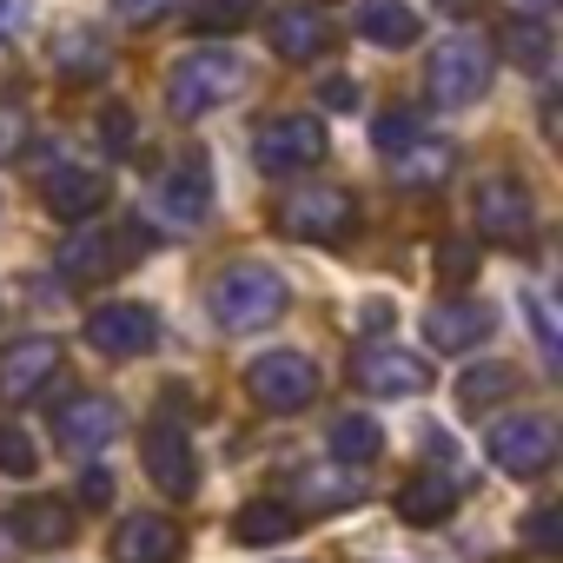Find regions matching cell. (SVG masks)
Segmentation results:
<instances>
[{"label":"cell","instance_id":"6da1fadb","mask_svg":"<svg viewBox=\"0 0 563 563\" xmlns=\"http://www.w3.org/2000/svg\"><path fill=\"white\" fill-rule=\"evenodd\" d=\"M292 312V286H286V272H272L258 258H239L212 278V319L225 332H265Z\"/></svg>","mask_w":563,"mask_h":563},{"label":"cell","instance_id":"7a4b0ae2","mask_svg":"<svg viewBox=\"0 0 563 563\" xmlns=\"http://www.w3.org/2000/svg\"><path fill=\"white\" fill-rule=\"evenodd\" d=\"M245 60L239 54H225V47H192V54H179L173 67H166V113L173 120H206V113H219L225 100H239L245 93Z\"/></svg>","mask_w":563,"mask_h":563},{"label":"cell","instance_id":"3957f363","mask_svg":"<svg viewBox=\"0 0 563 563\" xmlns=\"http://www.w3.org/2000/svg\"><path fill=\"white\" fill-rule=\"evenodd\" d=\"M484 87H490V47L477 41V34H451V41H438L431 47V60H424V93H431V107H477L484 100Z\"/></svg>","mask_w":563,"mask_h":563},{"label":"cell","instance_id":"277c9868","mask_svg":"<svg viewBox=\"0 0 563 563\" xmlns=\"http://www.w3.org/2000/svg\"><path fill=\"white\" fill-rule=\"evenodd\" d=\"M278 232H292L306 245H345L358 232V199L345 186H299L278 199Z\"/></svg>","mask_w":563,"mask_h":563},{"label":"cell","instance_id":"5b68a950","mask_svg":"<svg viewBox=\"0 0 563 563\" xmlns=\"http://www.w3.org/2000/svg\"><path fill=\"white\" fill-rule=\"evenodd\" d=\"M252 159H258V173H272V179H292V173H306V166L325 159V126H319L312 113H278V120L258 126Z\"/></svg>","mask_w":563,"mask_h":563},{"label":"cell","instance_id":"8992f818","mask_svg":"<svg viewBox=\"0 0 563 563\" xmlns=\"http://www.w3.org/2000/svg\"><path fill=\"white\" fill-rule=\"evenodd\" d=\"M245 391L265 405V411H306L312 398H319V365L306 358V352H258L252 365H245Z\"/></svg>","mask_w":563,"mask_h":563},{"label":"cell","instance_id":"52a82bcc","mask_svg":"<svg viewBox=\"0 0 563 563\" xmlns=\"http://www.w3.org/2000/svg\"><path fill=\"white\" fill-rule=\"evenodd\" d=\"M484 451H490V464H497L504 477H543L550 457H556V431H550V418L517 411V418H497V424H490Z\"/></svg>","mask_w":563,"mask_h":563},{"label":"cell","instance_id":"ba28073f","mask_svg":"<svg viewBox=\"0 0 563 563\" xmlns=\"http://www.w3.org/2000/svg\"><path fill=\"white\" fill-rule=\"evenodd\" d=\"M352 385L372 391V398H418L431 385V365L405 345H358L352 358Z\"/></svg>","mask_w":563,"mask_h":563},{"label":"cell","instance_id":"9c48e42d","mask_svg":"<svg viewBox=\"0 0 563 563\" xmlns=\"http://www.w3.org/2000/svg\"><path fill=\"white\" fill-rule=\"evenodd\" d=\"M153 339H159V319L133 299H113V306L87 312V345L107 352V358H140V352H153Z\"/></svg>","mask_w":563,"mask_h":563},{"label":"cell","instance_id":"30bf717a","mask_svg":"<svg viewBox=\"0 0 563 563\" xmlns=\"http://www.w3.org/2000/svg\"><path fill=\"white\" fill-rule=\"evenodd\" d=\"M477 232H484L490 245H530V232H537L530 192H523L517 179H484V186H477Z\"/></svg>","mask_w":563,"mask_h":563},{"label":"cell","instance_id":"8fae6325","mask_svg":"<svg viewBox=\"0 0 563 563\" xmlns=\"http://www.w3.org/2000/svg\"><path fill=\"white\" fill-rule=\"evenodd\" d=\"M113 431H120L113 398L80 391V398H67V405L54 411V438H60V451H67V457H100V451L113 444Z\"/></svg>","mask_w":563,"mask_h":563},{"label":"cell","instance_id":"7c38bea8","mask_svg":"<svg viewBox=\"0 0 563 563\" xmlns=\"http://www.w3.org/2000/svg\"><path fill=\"white\" fill-rule=\"evenodd\" d=\"M140 457H146V477H153L166 497H192V490H199V457H192V444H186L179 424H153V431L140 438Z\"/></svg>","mask_w":563,"mask_h":563},{"label":"cell","instance_id":"4fadbf2b","mask_svg":"<svg viewBox=\"0 0 563 563\" xmlns=\"http://www.w3.org/2000/svg\"><path fill=\"white\" fill-rule=\"evenodd\" d=\"M54 372H60V345L54 339H14L8 352H0V398L21 405V398L47 391Z\"/></svg>","mask_w":563,"mask_h":563},{"label":"cell","instance_id":"5bb4252c","mask_svg":"<svg viewBox=\"0 0 563 563\" xmlns=\"http://www.w3.org/2000/svg\"><path fill=\"white\" fill-rule=\"evenodd\" d=\"M113 563H179V550H186V537H179V523L173 517H153V510H140V517H126L120 530H113Z\"/></svg>","mask_w":563,"mask_h":563},{"label":"cell","instance_id":"9a60e30c","mask_svg":"<svg viewBox=\"0 0 563 563\" xmlns=\"http://www.w3.org/2000/svg\"><path fill=\"white\" fill-rule=\"evenodd\" d=\"M332 47V21L319 8H306V0H286V8H272V54L278 60H319Z\"/></svg>","mask_w":563,"mask_h":563},{"label":"cell","instance_id":"2e32d148","mask_svg":"<svg viewBox=\"0 0 563 563\" xmlns=\"http://www.w3.org/2000/svg\"><path fill=\"white\" fill-rule=\"evenodd\" d=\"M490 332H497V312L477 306V299H457V306L424 312V345H431V352H471V345H484Z\"/></svg>","mask_w":563,"mask_h":563},{"label":"cell","instance_id":"e0dca14e","mask_svg":"<svg viewBox=\"0 0 563 563\" xmlns=\"http://www.w3.org/2000/svg\"><path fill=\"white\" fill-rule=\"evenodd\" d=\"M100 206H107V173H93V166H47V212L54 219L80 225Z\"/></svg>","mask_w":563,"mask_h":563},{"label":"cell","instance_id":"ac0fdd59","mask_svg":"<svg viewBox=\"0 0 563 563\" xmlns=\"http://www.w3.org/2000/svg\"><path fill=\"white\" fill-rule=\"evenodd\" d=\"M8 537L21 550H60V543H74V510L60 497H27L8 510Z\"/></svg>","mask_w":563,"mask_h":563},{"label":"cell","instance_id":"d6986e66","mask_svg":"<svg viewBox=\"0 0 563 563\" xmlns=\"http://www.w3.org/2000/svg\"><path fill=\"white\" fill-rule=\"evenodd\" d=\"M451 510H457V477H444V471H411V477L398 484V517H405V523L438 530Z\"/></svg>","mask_w":563,"mask_h":563},{"label":"cell","instance_id":"ffe728a7","mask_svg":"<svg viewBox=\"0 0 563 563\" xmlns=\"http://www.w3.org/2000/svg\"><path fill=\"white\" fill-rule=\"evenodd\" d=\"M126 265V245L113 232H74L60 245V278H74V286H100V278H113Z\"/></svg>","mask_w":563,"mask_h":563},{"label":"cell","instance_id":"44dd1931","mask_svg":"<svg viewBox=\"0 0 563 563\" xmlns=\"http://www.w3.org/2000/svg\"><path fill=\"white\" fill-rule=\"evenodd\" d=\"M159 212L173 225H199L212 212V173H206V159H186V166H173L159 179Z\"/></svg>","mask_w":563,"mask_h":563},{"label":"cell","instance_id":"7402d4cb","mask_svg":"<svg viewBox=\"0 0 563 563\" xmlns=\"http://www.w3.org/2000/svg\"><path fill=\"white\" fill-rule=\"evenodd\" d=\"M299 530V504H278V497H252L239 517H232V537L245 550H265V543H286Z\"/></svg>","mask_w":563,"mask_h":563},{"label":"cell","instance_id":"603a6c76","mask_svg":"<svg viewBox=\"0 0 563 563\" xmlns=\"http://www.w3.org/2000/svg\"><path fill=\"white\" fill-rule=\"evenodd\" d=\"M358 34L372 41V47H411L424 27H418V14L405 8V0H365V8H358Z\"/></svg>","mask_w":563,"mask_h":563},{"label":"cell","instance_id":"cb8c5ba5","mask_svg":"<svg viewBox=\"0 0 563 563\" xmlns=\"http://www.w3.org/2000/svg\"><path fill=\"white\" fill-rule=\"evenodd\" d=\"M391 166H398V186H411V192H424V186H444V179H451V166H457V153H451L444 140H431V133H424V140H418V146H405V153H398Z\"/></svg>","mask_w":563,"mask_h":563},{"label":"cell","instance_id":"d4e9b609","mask_svg":"<svg viewBox=\"0 0 563 563\" xmlns=\"http://www.w3.org/2000/svg\"><path fill=\"white\" fill-rule=\"evenodd\" d=\"M504 54H510V67H523V74H543L550 67V54H556V34H550V21H510L504 27Z\"/></svg>","mask_w":563,"mask_h":563},{"label":"cell","instance_id":"484cf974","mask_svg":"<svg viewBox=\"0 0 563 563\" xmlns=\"http://www.w3.org/2000/svg\"><path fill=\"white\" fill-rule=\"evenodd\" d=\"M54 67H60L67 80H100V74H107V41L87 34V27L54 34Z\"/></svg>","mask_w":563,"mask_h":563},{"label":"cell","instance_id":"4316f807","mask_svg":"<svg viewBox=\"0 0 563 563\" xmlns=\"http://www.w3.org/2000/svg\"><path fill=\"white\" fill-rule=\"evenodd\" d=\"M385 451V431L365 418V411H345V418H332V457L352 471V464H372Z\"/></svg>","mask_w":563,"mask_h":563},{"label":"cell","instance_id":"83f0119b","mask_svg":"<svg viewBox=\"0 0 563 563\" xmlns=\"http://www.w3.org/2000/svg\"><path fill=\"white\" fill-rule=\"evenodd\" d=\"M258 14V0H192L186 8V27L219 41V34H245V21Z\"/></svg>","mask_w":563,"mask_h":563},{"label":"cell","instance_id":"f1b7e54d","mask_svg":"<svg viewBox=\"0 0 563 563\" xmlns=\"http://www.w3.org/2000/svg\"><path fill=\"white\" fill-rule=\"evenodd\" d=\"M517 391V372L510 365H471L464 378H457V411H490L497 398H510Z\"/></svg>","mask_w":563,"mask_h":563},{"label":"cell","instance_id":"f546056e","mask_svg":"<svg viewBox=\"0 0 563 563\" xmlns=\"http://www.w3.org/2000/svg\"><path fill=\"white\" fill-rule=\"evenodd\" d=\"M372 140H378V153H385V159H398L405 146H418V140H424V120H418V113H405V107H391V113H378Z\"/></svg>","mask_w":563,"mask_h":563},{"label":"cell","instance_id":"4dcf8cb0","mask_svg":"<svg viewBox=\"0 0 563 563\" xmlns=\"http://www.w3.org/2000/svg\"><path fill=\"white\" fill-rule=\"evenodd\" d=\"M34 438L21 424H0V477H34Z\"/></svg>","mask_w":563,"mask_h":563},{"label":"cell","instance_id":"1f68e13d","mask_svg":"<svg viewBox=\"0 0 563 563\" xmlns=\"http://www.w3.org/2000/svg\"><path fill=\"white\" fill-rule=\"evenodd\" d=\"M27 140H34V120H27V107L0 100V166H8V159H21V153H27Z\"/></svg>","mask_w":563,"mask_h":563},{"label":"cell","instance_id":"d6a6232c","mask_svg":"<svg viewBox=\"0 0 563 563\" xmlns=\"http://www.w3.org/2000/svg\"><path fill=\"white\" fill-rule=\"evenodd\" d=\"M100 140H107V153H120V159H126V153L140 146V120L113 100V107H100Z\"/></svg>","mask_w":563,"mask_h":563},{"label":"cell","instance_id":"836d02e7","mask_svg":"<svg viewBox=\"0 0 563 563\" xmlns=\"http://www.w3.org/2000/svg\"><path fill=\"white\" fill-rule=\"evenodd\" d=\"M179 8V0H113V21L120 27H153V21H166Z\"/></svg>","mask_w":563,"mask_h":563},{"label":"cell","instance_id":"e575fe53","mask_svg":"<svg viewBox=\"0 0 563 563\" xmlns=\"http://www.w3.org/2000/svg\"><path fill=\"white\" fill-rule=\"evenodd\" d=\"M530 543H537L543 556H556V550H563V517H556V510H537V517H530Z\"/></svg>","mask_w":563,"mask_h":563},{"label":"cell","instance_id":"d590c367","mask_svg":"<svg viewBox=\"0 0 563 563\" xmlns=\"http://www.w3.org/2000/svg\"><path fill=\"white\" fill-rule=\"evenodd\" d=\"M319 100H325L332 113H352V107H358V80H345V74H332V80H319Z\"/></svg>","mask_w":563,"mask_h":563},{"label":"cell","instance_id":"8d00e7d4","mask_svg":"<svg viewBox=\"0 0 563 563\" xmlns=\"http://www.w3.org/2000/svg\"><path fill=\"white\" fill-rule=\"evenodd\" d=\"M523 312H530V325H537L543 352H556V319H550V299H543V292H523Z\"/></svg>","mask_w":563,"mask_h":563},{"label":"cell","instance_id":"74e56055","mask_svg":"<svg viewBox=\"0 0 563 563\" xmlns=\"http://www.w3.org/2000/svg\"><path fill=\"white\" fill-rule=\"evenodd\" d=\"M80 504H113V477H107L100 464L80 471Z\"/></svg>","mask_w":563,"mask_h":563},{"label":"cell","instance_id":"f35d334b","mask_svg":"<svg viewBox=\"0 0 563 563\" xmlns=\"http://www.w3.org/2000/svg\"><path fill=\"white\" fill-rule=\"evenodd\" d=\"M34 21V0H0V41H14Z\"/></svg>","mask_w":563,"mask_h":563},{"label":"cell","instance_id":"ab89813d","mask_svg":"<svg viewBox=\"0 0 563 563\" xmlns=\"http://www.w3.org/2000/svg\"><path fill=\"white\" fill-rule=\"evenodd\" d=\"M471 265H477V258H471V252H457V245L438 258V272H444V278H471Z\"/></svg>","mask_w":563,"mask_h":563},{"label":"cell","instance_id":"60d3db41","mask_svg":"<svg viewBox=\"0 0 563 563\" xmlns=\"http://www.w3.org/2000/svg\"><path fill=\"white\" fill-rule=\"evenodd\" d=\"M438 8H444V14H471V8H477V0H438Z\"/></svg>","mask_w":563,"mask_h":563},{"label":"cell","instance_id":"b9f144b4","mask_svg":"<svg viewBox=\"0 0 563 563\" xmlns=\"http://www.w3.org/2000/svg\"><path fill=\"white\" fill-rule=\"evenodd\" d=\"M523 8H530V14H537V21H543V14H550V8H556V0H523Z\"/></svg>","mask_w":563,"mask_h":563}]
</instances>
